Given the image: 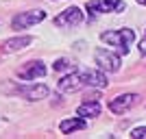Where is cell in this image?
<instances>
[{
	"instance_id": "6da1fadb",
	"label": "cell",
	"mask_w": 146,
	"mask_h": 139,
	"mask_svg": "<svg viewBox=\"0 0 146 139\" xmlns=\"http://www.w3.org/2000/svg\"><path fill=\"white\" fill-rule=\"evenodd\" d=\"M105 43H109L118 50V55H129V46L135 42V30L131 28H120V30H105L100 35Z\"/></svg>"
},
{
	"instance_id": "7a4b0ae2",
	"label": "cell",
	"mask_w": 146,
	"mask_h": 139,
	"mask_svg": "<svg viewBox=\"0 0 146 139\" xmlns=\"http://www.w3.org/2000/svg\"><path fill=\"white\" fill-rule=\"evenodd\" d=\"M94 59H96V65L103 70V72H118L120 70V57L111 50L98 48L94 52Z\"/></svg>"
},
{
	"instance_id": "3957f363",
	"label": "cell",
	"mask_w": 146,
	"mask_h": 139,
	"mask_svg": "<svg viewBox=\"0 0 146 139\" xmlns=\"http://www.w3.org/2000/svg\"><path fill=\"white\" fill-rule=\"evenodd\" d=\"M85 74L83 72H72L68 74V76H63V78L59 80V91H63V94H74V91H79L81 87H85Z\"/></svg>"
},
{
	"instance_id": "277c9868",
	"label": "cell",
	"mask_w": 146,
	"mask_h": 139,
	"mask_svg": "<svg viewBox=\"0 0 146 139\" xmlns=\"http://www.w3.org/2000/svg\"><path fill=\"white\" fill-rule=\"evenodd\" d=\"M46 18V13L44 11H29V13H18L15 18H13V22H11V26L15 30H22V28H29V26H33V24H39L42 20Z\"/></svg>"
},
{
	"instance_id": "5b68a950",
	"label": "cell",
	"mask_w": 146,
	"mask_h": 139,
	"mask_svg": "<svg viewBox=\"0 0 146 139\" xmlns=\"http://www.w3.org/2000/svg\"><path fill=\"white\" fill-rule=\"evenodd\" d=\"M83 11H81L79 7H70L66 11H61V15L55 18V24L57 26H79L83 22Z\"/></svg>"
},
{
	"instance_id": "8992f818",
	"label": "cell",
	"mask_w": 146,
	"mask_h": 139,
	"mask_svg": "<svg viewBox=\"0 0 146 139\" xmlns=\"http://www.w3.org/2000/svg\"><path fill=\"white\" fill-rule=\"evenodd\" d=\"M18 76L22 80L42 78V76H46V65H44L42 61H31V63H24V65L18 70Z\"/></svg>"
},
{
	"instance_id": "52a82bcc",
	"label": "cell",
	"mask_w": 146,
	"mask_h": 139,
	"mask_svg": "<svg viewBox=\"0 0 146 139\" xmlns=\"http://www.w3.org/2000/svg\"><path fill=\"white\" fill-rule=\"evenodd\" d=\"M135 100H137V96H135V94H124V96H118V98H113V100L109 102V111H111V113H116V115H122V113H127V111L135 104Z\"/></svg>"
},
{
	"instance_id": "ba28073f",
	"label": "cell",
	"mask_w": 146,
	"mask_h": 139,
	"mask_svg": "<svg viewBox=\"0 0 146 139\" xmlns=\"http://www.w3.org/2000/svg\"><path fill=\"white\" fill-rule=\"evenodd\" d=\"M20 94H22L24 98H29V100H44L50 91H48V85L37 83V85H29V87H24V89H20Z\"/></svg>"
},
{
	"instance_id": "9c48e42d",
	"label": "cell",
	"mask_w": 146,
	"mask_h": 139,
	"mask_svg": "<svg viewBox=\"0 0 146 139\" xmlns=\"http://www.w3.org/2000/svg\"><path fill=\"white\" fill-rule=\"evenodd\" d=\"M83 74H85V83L90 85V87H100V89L107 87V78H105V74H103L100 67H98V70H83Z\"/></svg>"
},
{
	"instance_id": "30bf717a",
	"label": "cell",
	"mask_w": 146,
	"mask_h": 139,
	"mask_svg": "<svg viewBox=\"0 0 146 139\" xmlns=\"http://www.w3.org/2000/svg\"><path fill=\"white\" fill-rule=\"evenodd\" d=\"M76 113H79L81 117H98V115H100V102L87 100V102H83L79 109H76Z\"/></svg>"
},
{
	"instance_id": "8fae6325",
	"label": "cell",
	"mask_w": 146,
	"mask_h": 139,
	"mask_svg": "<svg viewBox=\"0 0 146 139\" xmlns=\"http://www.w3.org/2000/svg\"><path fill=\"white\" fill-rule=\"evenodd\" d=\"M81 128H85V122L81 120V117H68L59 124V130L63 135H70L72 130H81Z\"/></svg>"
},
{
	"instance_id": "7c38bea8",
	"label": "cell",
	"mask_w": 146,
	"mask_h": 139,
	"mask_svg": "<svg viewBox=\"0 0 146 139\" xmlns=\"http://www.w3.org/2000/svg\"><path fill=\"white\" fill-rule=\"evenodd\" d=\"M31 46V37H15V39H9L5 42V50L7 52H15V50H22Z\"/></svg>"
},
{
	"instance_id": "4fadbf2b",
	"label": "cell",
	"mask_w": 146,
	"mask_h": 139,
	"mask_svg": "<svg viewBox=\"0 0 146 139\" xmlns=\"http://www.w3.org/2000/svg\"><path fill=\"white\" fill-rule=\"evenodd\" d=\"M103 9L105 11H120V9H124V2L122 0H103Z\"/></svg>"
},
{
	"instance_id": "5bb4252c",
	"label": "cell",
	"mask_w": 146,
	"mask_h": 139,
	"mask_svg": "<svg viewBox=\"0 0 146 139\" xmlns=\"http://www.w3.org/2000/svg\"><path fill=\"white\" fill-rule=\"evenodd\" d=\"M87 11H90V15L92 18H96L98 13H103L105 9H103V2H96V0H92V2H87V7H85Z\"/></svg>"
},
{
	"instance_id": "9a60e30c",
	"label": "cell",
	"mask_w": 146,
	"mask_h": 139,
	"mask_svg": "<svg viewBox=\"0 0 146 139\" xmlns=\"http://www.w3.org/2000/svg\"><path fill=\"white\" fill-rule=\"evenodd\" d=\"M131 137H133V139H146V126L133 128V130H131Z\"/></svg>"
},
{
	"instance_id": "2e32d148",
	"label": "cell",
	"mask_w": 146,
	"mask_h": 139,
	"mask_svg": "<svg viewBox=\"0 0 146 139\" xmlns=\"http://www.w3.org/2000/svg\"><path fill=\"white\" fill-rule=\"evenodd\" d=\"M68 63H70V61H68V59H59V61H57V63H55V70H59V72H61L63 67H68Z\"/></svg>"
},
{
	"instance_id": "e0dca14e",
	"label": "cell",
	"mask_w": 146,
	"mask_h": 139,
	"mask_svg": "<svg viewBox=\"0 0 146 139\" xmlns=\"http://www.w3.org/2000/svg\"><path fill=\"white\" fill-rule=\"evenodd\" d=\"M140 52H142V57H146V39L140 42Z\"/></svg>"
},
{
	"instance_id": "ac0fdd59",
	"label": "cell",
	"mask_w": 146,
	"mask_h": 139,
	"mask_svg": "<svg viewBox=\"0 0 146 139\" xmlns=\"http://www.w3.org/2000/svg\"><path fill=\"white\" fill-rule=\"evenodd\" d=\"M137 2H140V5H144V7H146V0H137Z\"/></svg>"
}]
</instances>
